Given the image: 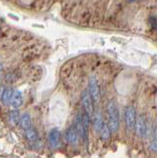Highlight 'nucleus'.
<instances>
[{
  "label": "nucleus",
  "mask_w": 157,
  "mask_h": 158,
  "mask_svg": "<svg viewBox=\"0 0 157 158\" xmlns=\"http://www.w3.org/2000/svg\"><path fill=\"white\" fill-rule=\"evenodd\" d=\"M111 128H110V126L109 125H107V123H105L104 127H103V128L101 130V137H102V139H104V140H107V139H109L110 136H111Z\"/></svg>",
  "instance_id": "obj_15"
},
{
  "label": "nucleus",
  "mask_w": 157,
  "mask_h": 158,
  "mask_svg": "<svg viewBox=\"0 0 157 158\" xmlns=\"http://www.w3.org/2000/svg\"><path fill=\"white\" fill-rule=\"evenodd\" d=\"M75 127L77 130V132L79 136L82 138L83 140L87 139V130L85 128L84 125H83V121H82V116L78 115L76 120H75Z\"/></svg>",
  "instance_id": "obj_7"
},
{
  "label": "nucleus",
  "mask_w": 157,
  "mask_h": 158,
  "mask_svg": "<svg viewBox=\"0 0 157 158\" xmlns=\"http://www.w3.org/2000/svg\"><path fill=\"white\" fill-rule=\"evenodd\" d=\"M81 102L84 107L85 113H87L89 117H93L94 114V107H93V99L88 90H83L81 93Z\"/></svg>",
  "instance_id": "obj_4"
},
{
  "label": "nucleus",
  "mask_w": 157,
  "mask_h": 158,
  "mask_svg": "<svg viewBox=\"0 0 157 158\" xmlns=\"http://www.w3.org/2000/svg\"><path fill=\"white\" fill-rule=\"evenodd\" d=\"M134 1H136V0H127V2H134Z\"/></svg>",
  "instance_id": "obj_18"
},
{
  "label": "nucleus",
  "mask_w": 157,
  "mask_h": 158,
  "mask_svg": "<svg viewBox=\"0 0 157 158\" xmlns=\"http://www.w3.org/2000/svg\"><path fill=\"white\" fill-rule=\"evenodd\" d=\"M13 92L14 90L10 88H6L5 90H3L2 93H1V102L3 105H9V104L11 103V99H12V96H13Z\"/></svg>",
  "instance_id": "obj_10"
},
{
  "label": "nucleus",
  "mask_w": 157,
  "mask_h": 158,
  "mask_svg": "<svg viewBox=\"0 0 157 158\" xmlns=\"http://www.w3.org/2000/svg\"><path fill=\"white\" fill-rule=\"evenodd\" d=\"M125 120L129 131H132L136 125V113L134 106H127L125 109Z\"/></svg>",
  "instance_id": "obj_3"
},
{
  "label": "nucleus",
  "mask_w": 157,
  "mask_h": 158,
  "mask_svg": "<svg viewBox=\"0 0 157 158\" xmlns=\"http://www.w3.org/2000/svg\"><path fill=\"white\" fill-rule=\"evenodd\" d=\"M48 144L52 148V149H56L60 146L61 142V132L58 128L55 127L52 128L48 135Z\"/></svg>",
  "instance_id": "obj_5"
},
{
  "label": "nucleus",
  "mask_w": 157,
  "mask_h": 158,
  "mask_svg": "<svg viewBox=\"0 0 157 158\" xmlns=\"http://www.w3.org/2000/svg\"><path fill=\"white\" fill-rule=\"evenodd\" d=\"M107 112L109 117V126L113 132H117L120 127L119 109L114 101H109L107 104Z\"/></svg>",
  "instance_id": "obj_1"
},
{
  "label": "nucleus",
  "mask_w": 157,
  "mask_h": 158,
  "mask_svg": "<svg viewBox=\"0 0 157 158\" xmlns=\"http://www.w3.org/2000/svg\"><path fill=\"white\" fill-rule=\"evenodd\" d=\"M20 126L24 131H28L29 128H31V117L29 116V114H24L21 117Z\"/></svg>",
  "instance_id": "obj_11"
},
{
  "label": "nucleus",
  "mask_w": 157,
  "mask_h": 158,
  "mask_svg": "<svg viewBox=\"0 0 157 158\" xmlns=\"http://www.w3.org/2000/svg\"><path fill=\"white\" fill-rule=\"evenodd\" d=\"M149 22L151 23V26L153 27L154 29L157 28V19L155 17H151L150 20H149Z\"/></svg>",
  "instance_id": "obj_17"
},
{
  "label": "nucleus",
  "mask_w": 157,
  "mask_h": 158,
  "mask_svg": "<svg viewBox=\"0 0 157 158\" xmlns=\"http://www.w3.org/2000/svg\"><path fill=\"white\" fill-rule=\"evenodd\" d=\"M135 130H136L137 135L139 137H145L146 133H147V126H146L145 121L141 117L137 118L136 125H135Z\"/></svg>",
  "instance_id": "obj_8"
},
{
  "label": "nucleus",
  "mask_w": 157,
  "mask_h": 158,
  "mask_svg": "<svg viewBox=\"0 0 157 158\" xmlns=\"http://www.w3.org/2000/svg\"><path fill=\"white\" fill-rule=\"evenodd\" d=\"M88 91H89L93 101L99 102V100H100V87H99V83H98V79L94 74H92L89 78V82H88Z\"/></svg>",
  "instance_id": "obj_2"
},
{
  "label": "nucleus",
  "mask_w": 157,
  "mask_h": 158,
  "mask_svg": "<svg viewBox=\"0 0 157 158\" xmlns=\"http://www.w3.org/2000/svg\"><path fill=\"white\" fill-rule=\"evenodd\" d=\"M78 136H79V135H78L76 127H68L65 131V135H64L66 141L69 142L70 144H76L77 140H78Z\"/></svg>",
  "instance_id": "obj_6"
},
{
  "label": "nucleus",
  "mask_w": 157,
  "mask_h": 158,
  "mask_svg": "<svg viewBox=\"0 0 157 158\" xmlns=\"http://www.w3.org/2000/svg\"><path fill=\"white\" fill-rule=\"evenodd\" d=\"M9 120H10V123L13 126H16L18 123H20V120L21 118L19 116V112L17 110H13L9 113Z\"/></svg>",
  "instance_id": "obj_13"
},
{
  "label": "nucleus",
  "mask_w": 157,
  "mask_h": 158,
  "mask_svg": "<svg viewBox=\"0 0 157 158\" xmlns=\"http://www.w3.org/2000/svg\"><path fill=\"white\" fill-rule=\"evenodd\" d=\"M22 104H23V95H22V93L19 90H14L10 105L14 109H17L19 107H21Z\"/></svg>",
  "instance_id": "obj_9"
},
{
  "label": "nucleus",
  "mask_w": 157,
  "mask_h": 158,
  "mask_svg": "<svg viewBox=\"0 0 157 158\" xmlns=\"http://www.w3.org/2000/svg\"><path fill=\"white\" fill-rule=\"evenodd\" d=\"M104 122H103V118L102 116L100 115L99 113L97 114V115L94 117V127L96 128L97 131H101V130L103 128V127H104Z\"/></svg>",
  "instance_id": "obj_14"
},
{
  "label": "nucleus",
  "mask_w": 157,
  "mask_h": 158,
  "mask_svg": "<svg viewBox=\"0 0 157 158\" xmlns=\"http://www.w3.org/2000/svg\"><path fill=\"white\" fill-rule=\"evenodd\" d=\"M26 136H27V139L29 141L35 142L39 138V133L35 128L31 127V128H29L28 131H26Z\"/></svg>",
  "instance_id": "obj_12"
},
{
  "label": "nucleus",
  "mask_w": 157,
  "mask_h": 158,
  "mask_svg": "<svg viewBox=\"0 0 157 158\" xmlns=\"http://www.w3.org/2000/svg\"><path fill=\"white\" fill-rule=\"evenodd\" d=\"M150 149L152 151H157V135L155 136V138L153 139V141L151 142L150 144Z\"/></svg>",
  "instance_id": "obj_16"
}]
</instances>
